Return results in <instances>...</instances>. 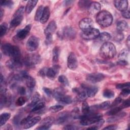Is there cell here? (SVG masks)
<instances>
[{"mask_svg":"<svg viewBox=\"0 0 130 130\" xmlns=\"http://www.w3.org/2000/svg\"><path fill=\"white\" fill-rule=\"evenodd\" d=\"M50 15V12L49 8L47 6L44 7L43 12L40 21L43 24L45 23L49 18Z\"/></svg>","mask_w":130,"mask_h":130,"instance_id":"obj_24","label":"cell"},{"mask_svg":"<svg viewBox=\"0 0 130 130\" xmlns=\"http://www.w3.org/2000/svg\"><path fill=\"white\" fill-rule=\"evenodd\" d=\"M104 122L105 121L103 119L100 118L96 122L94 123V125L87 128V129H92V130L98 129L103 125V124L104 123Z\"/></svg>","mask_w":130,"mask_h":130,"instance_id":"obj_34","label":"cell"},{"mask_svg":"<svg viewBox=\"0 0 130 130\" xmlns=\"http://www.w3.org/2000/svg\"><path fill=\"white\" fill-rule=\"evenodd\" d=\"M99 53L100 56L103 58L110 59L113 58L116 53V47L112 43L107 42L102 45Z\"/></svg>","mask_w":130,"mask_h":130,"instance_id":"obj_1","label":"cell"},{"mask_svg":"<svg viewBox=\"0 0 130 130\" xmlns=\"http://www.w3.org/2000/svg\"><path fill=\"white\" fill-rule=\"evenodd\" d=\"M82 86L85 89L87 96L90 98H92L95 95L98 91V87L95 86H86L82 85Z\"/></svg>","mask_w":130,"mask_h":130,"instance_id":"obj_21","label":"cell"},{"mask_svg":"<svg viewBox=\"0 0 130 130\" xmlns=\"http://www.w3.org/2000/svg\"><path fill=\"white\" fill-rule=\"evenodd\" d=\"M54 121L53 117L49 116L44 118L40 123L38 127L36 128L37 129H48L51 127Z\"/></svg>","mask_w":130,"mask_h":130,"instance_id":"obj_8","label":"cell"},{"mask_svg":"<svg viewBox=\"0 0 130 130\" xmlns=\"http://www.w3.org/2000/svg\"><path fill=\"white\" fill-rule=\"evenodd\" d=\"M38 1H28L25 7V12L27 14H29L36 6Z\"/></svg>","mask_w":130,"mask_h":130,"instance_id":"obj_27","label":"cell"},{"mask_svg":"<svg viewBox=\"0 0 130 130\" xmlns=\"http://www.w3.org/2000/svg\"><path fill=\"white\" fill-rule=\"evenodd\" d=\"M43 91L45 92V93L48 95V96H51L53 95V90H51V89L49 88H47V87H44L43 88Z\"/></svg>","mask_w":130,"mask_h":130,"instance_id":"obj_51","label":"cell"},{"mask_svg":"<svg viewBox=\"0 0 130 130\" xmlns=\"http://www.w3.org/2000/svg\"><path fill=\"white\" fill-rule=\"evenodd\" d=\"M115 8L121 12L126 10L128 7V2L126 0H117L114 2Z\"/></svg>","mask_w":130,"mask_h":130,"instance_id":"obj_19","label":"cell"},{"mask_svg":"<svg viewBox=\"0 0 130 130\" xmlns=\"http://www.w3.org/2000/svg\"><path fill=\"white\" fill-rule=\"evenodd\" d=\"M52 42V35H48L46 36V40H45V43L46 45H50Z\"/></svg>","mask_w":130,"mask_h":130,"instance_id":"obj_57","label":"cell"},{"mask_svg":"<svg viewBox=\"0 0 130 130\" xmlns=\"http://www.w3.org/2000/svg\"><path fill=\"white\" fill-rule=\"evenodd\" d=\"M60 53V49L58 46H55L52 50V60L54 62L58 61Z\"/></svg>","mask_w":130,"mask_h":130,"instance_id":"obj_30","label":"cell"},{"mask_svg":"<svg viewBox=\"0 0 130 130\" xmlns=\"http://www.w3.org/2000/svg\"><path fill=\"white\" fill-rule=\"evenodd\" d=\"M45 107V103L43 102L38 103L35 106H34L31 110V112H40V111L43 110Z\"/></svg>","mask_w":130,"mask_h":130,"instance_id":"obj_32","label":"cell"},{"mask_svg":"<svg viewBox=\"0 0 130 130\" xmlns=\"http://www.w3.org/2000/svg\"><path fill=\"white\" fill-rule=\"evenodd\" d=\"M117 126L116 125H108L107 127H105L103 128V129H107V130H114L117 129Z\"/></svg>","mask_w":130,"mask_h":130,"instance_id":"obj_60","label":"cell"},{"mask_svg":"<svg viewBox=\"0 0 130 130\" xmlns=\"http://www.w3.org/2000/svg\"><path fill=\"white\" fill-rule=\"evenodd\" d=\"M53 96L56 101L67 104H71L72 102L71 96L66 94L63 89L61 88H58L53 90Z\"/></svg>","mask_w":130,"mask_h":130,"instance_id":"obj_3","label":"cell"},{"mask_svg":"<svg viewBox=\"0 0 130 130\" xmlns=\"http://www.w3.org/2000/svg\"><path fill=\"white\" fill-rule=\"evenodd\" d=\"M64 2V4L66 6H68V5H70L72 3H73V1H66Z\"/></svg>","mask_w":130,"mask_h":130,"instance_id":"obj_63","label":"cell"},{"mask_svg":"<svg viewBox=\"0 0 130 130\" xmlns=\"http://www.w3.org/2000/svg\"><path fill=\"white\" fill-rule=\"evenodd\" d=\"M128 50L127 49H123L121 50L118 56V59L119 60H125L127 57L128 54Z\"/></svg>","mask_w":130,"mask_h":130,"instance_id":"obj_36","label":"cell"},{"mask_svg":"<svg viewBox=\"0 0 130 130\" xmlns=\"http://www.w3.org/2000/svg\"><path fill=\"white\" fill-rule=\"evenodd\" d=\"M79 128L76 126L72 125H67L66 126H64L63 128V129H67V130H75Z\"/></svg>","mask_w":130,"mask_h":130,"instance_id":"obj_56","label":"cell"},{"mask_svg":"<svg viewBox=\"0 0 130 130\" xmlns=\"http://www.w3.org/2000/svg\"><path fill=\"white\" fill-rule=\"evenodd\" d=\"M11 103V95L4 87H1V108L9 106Z\"/></svg>","mask_w":130,"mask_h":130,"instance_id":"obj_5","label":"cell"},{"mask_svg":"<svg viewBox=\"0 0 130 130\" xmlns=\"http://www.w3.org/2000/svg\"><path fill=\"white\" fill-rule=\"evenodd\" d=\"M27 101V99L24 96H20L16 102V105L17 106H21L23 105Z\"/></svg>","mask_w":130,"mask_h":130,"instance_id":"obj_42","label":"cell"},{"mask_svg":"<svg viewBox=\"0 0 130 130\" xmlns=\"http://www.w3.org/2000/svg\"><path fill=\"white\" fill-rule=\"evenodd\" d=\"M93 25V20L90 18H84L81 19L79 23V26L82 31L92 28Z\"/></svg>","mask_w":130,"mask_h":130,"instance_id":"obj_10","label":"cell"},{"mask_svg":"<svg viewBox=\"0 0 130 130\" xmlns=\"http://www.w3.org/2000/svg\"><path fill=\"white\" fill-rule=\"evenodd\" d=\"M117 64L121 66H126L128 64V62L126 60H119L117 62Z\"/></svg>","mask_w":130,"mask_h":130,"instance_id":"obj_61","label":"cell"},{"mask_svg":"<svg viewBox=\"0 0 130 130\" xmlns=\"http://www.w3.org/2000/svg\"><path fill=\"white\" fill-rule=\"evenodd\" d=\"M30 118H31V116H29H29H27L26 117L23 118V119L20 121V124H21V125L23 124V125H24L28 121V120H29Z\"/></svg>","mask_w":130,"mask_h":130,"instance_id":"obj_59","label":"cell"},{"mask_svg":"<svg viewBox=\"0 0 130 130\" xmlns=\"http://www.w3.org/2000/svg\"><path fill=\"white\" fill-rule=\"evenodd\" d=\"M67 66L70 69L72 70H74L77 68L78 60L74 52H71L69 54L67 60Z\"/></svg>","mask_w":130,"mask_h":130,"instance_id":"obj_12","label":"cell"},{"mask_svg":"<svg viewBox=\"0 0 130 130\" xmlns=\"http://www.w3.org/2000/svg\"><path fill=\"white\" fill-rule=\"evenodd\" d=\"M56 28L57 26L55 21L54 20H52L49 23V24L45 29L44 34L46 36L48 35H52V34H53V33L55 31Z\"/></svg>","mask_w":130,"mask_h":130,"instance_id":"obj_18","label":"cell"},{"mask_svg":"<svg viewBox=\"0 0 130 130\" xmlns=\"http://www.w3.org/2000/svg\"><path fill=\"white\" fill-rule=\"evenodd\" d=\"M58 81L60 83L63 84L64 85L68 86L69 84V81H68V80L67 78L64 75L59 76V77H58Z\"/></svg>","mask_w":130,"mask_h":130,"instance_id":"obj_45","label":"cell"},{"mask_svg":"<svg viewBox=\"0 0 130 130\" xmlns=\"http://www.w3.org/2000/svg\"><path fill=\"white\" fill-rule=\"evenodd\" d=\"M111 35L107 32H103L100 34L98 38H99V40L102 42H107L111 39Z\"/></svg>","mask_w":130,"mask_h":130,"instance_id":"obj_28","label":"cell"},{"mask_svg":"<svg viewBox=\"0 0 130 130\" xmlns=\"http://www.w3.org/2000/svg\"><path fill=\"white\" fill-rule=\"evenodd\" d=\"M101 8V4L96 2H91L88 10L91 14H98L100 12Z\"/></svg>","mask_w":130,"mask_h":130,"instance_id":"obj_20","label":"cell"},{"mask_svg":"<svg viewBox=\"0 0 130 130\" xmlns=\"http://www.w3.org/2000/svg\"><path fill=\"white\" fill-rule=\"evenodd\" d=\"M59 70V67L58 65H54L53 67L47 69L46 72L47 77L51 80L54 79L58 74Z\"/></svg>","mask_w":130,"mask_h":130,"instance_id":"obj_17","label":"cell"},{"mask_svg":"<svg viewBox=\"0 0 130 130\" xmlns=\"http://www.w3.org/2000/svg\"><path fill=\"white\" fill-rule=\"evenodd\" d=\"M13 47L14 46L10 43H5L2 45L1 50L5 55L10 57L13 51Z\"/></svg>","mask_w":130,"mask_h":130,"instance_id":"obj_22","label":"cell"},{"mask_svg":"<svg viewBox=\"0 0 130 130\" xmlns=\"http://www.w3.org/2000/svg\"><path fill=\"white\" fill-rule=\"evenodd\" d=\"M44 7L43 6H40L38 7V8L37 9V11H36V13L35 16V20L36 21H40L41 18L42 17L43 12V10H44Z\"/></svg>","mask_w":130,"mask_h":130,"instance_id":"obj_35","label":"cell"},{"mask_svg":"<svg viewBox=\"0 0 130 130\" xmlns=\"http://www.w3.org/2000/svg\"><path fill=\"white\" fill-rule=\"evenodd\" d=\"M121 106L123 109L128 107L129 106V99H128L126 100L125 101L122 102Z\"/></svg>","mask_w":130,"mask_h":130,"instance_id":"obj_58","label":"cell"},{"mask_svg":"<svg viewBox=\"0 0 130 130\" xmlns=\"http://www.w3.org/2000/svg\"><path fill=\"white\" fill-rule=\"evenodd\" d=\"M3 15H4V11L2 9H1V10H0V19L1 20L2 19Z\"/></svg>","mask_w":130,"mask_h":130,"instance_id":"obj_62","label":"cell"},{"mask_svg":"<svg viewBox=\"0 0 130 130\" xmlns=\"http://www.w3.org/2000/svg\"><path fill=\"white\" fill-rule=\"evenodd\" d=\"M31 25L30 24H28L24 28L21 29L17 32L16 35L15 36V38L19 40L24 39L28 35L31 29Z\"/></svg>","mask_w":130,"mask_h":130,"instance_id":"obj_15","label":"cell"},{"mask_svg":"<svg viewBox=\"0 0 130 130\" xmlns=\"http://www.w3.org/2000/svg\"><path fill=\"white\" fill-rule=\"evenodd\" d=\"M110 105V102L109 101H105L97 106H94V107L96 109H101V110H106L109 108Z\"/></svg>","mask_w":130,"mask_h":130,"instance_id":"obj_38","label":"cell"},{"mask_svg":"<svg viewBox=\"0 0 130 130\" xmlns=\"http://www.w3.org/2000/svg\"><path fill=\"white\" fill-rule=\"evenodd\" d=\"M96 20L101 26L107 27L111 25L113 21V17L109 11L103 10L97 14Z\"/></svg>","mask_w":130,"mask_h":130,"instance_id":"obj_2","label":"cell"},{"mask_svg":"<svg viewBox=\"0 0 130 130\" xmlns=\"http://www.w3.org/2000/svg\"><path fill=\"white\" fill-rule=\"evenodd\" d=\"M90 109L88 103L85 101H83L82 104V112L83 115H86L90 112Z\"/></svg>","mask_w":130,"mask_h":130,"instance_id":"obj_39","label":"cell"},{"mask_svg":"<svg viewBox=\"0 0 130 130\" xmlns=\"http://www.w3.org/2000/svg\"><path fill=\"white\" fill-rule=\"evenodd\" d=\"M116 27L117 31L122 32L123 31L127 29L128 24L125 20H119L117 23Z\"/></svg>","mask_w":130,"mask_h":130,"instance_id":"obj_26","label":"cell"},{"mask_svg":"<svg viewBox=\"0 0 130 130\" xmlns=\"http://www.w3.org/2000/svg\"><path fill=\"white\" fill-rule=\"evenodd\" d=\"M91 1H87V0H81L79 1L78 3V5L79 7L81 9L85 10L88 9L90 4L91 3Z\"/></svg>","mask_w":130,"mask_h":130,"instance_id":"obj_33","label":"cell"},{"mask_svg":"<svg viewBox=\"0 0 130 130\" xmlns=\"http://www.w3.org/2000/svg\"><path fill=\"white\" fill-rule=\"evenodd\" d=\"M123 108H122V107H121V105L119 106L114 107H113L112 109H111L110 110L108 111L106 114L108 115H114L117 114L118 113H119V112Z\"/></svg>","mask_w":130,"mask_h":130,"instance_id":"obj_37","label":"cell"},{"mask_svg":"<svg viewBox=\"0 0 130 130\" xmlns=\"http://www.w3.org/2000/svg\"><path fill=\"white\" fill-rule=\"evenodd\" d=\"M105 78V76L102 73H94L88 75L86 78V80L91 83H96L102 81Z\"/></svg>","mask_w":130,"mask_h":130,"instance_id":"obj_9","label":"cell"},{"mask_svg":"<svg viewBox=\"0 0 130 130\" xmlns=\"http://www.w3.org/2000/svg\"><path fill=\"white\" fill-rule=\"evenodd\" d=\"M25 8H24L23 6H21L20 8H19V9L14 13L13 17L17 16H22L24 12V10L25 9Z\"/></svg>","mask_w":130,"mask_h":130,"instance_id":"obj_47","label":"cell"},{"mask_svg":"<svg viewBox=\"0 0 130 130\" xmlns=\"http://www.w3.org/2000/svg\"><path fill=\"white\" fill-rule=\"evenodd\" d=\"M100 31L95 28H91L85 31H83L81 34V37L86 40H90L96 39L99 36Z\"/></svg>","mask_w":130,"mask_h":130,"instance_id":"obj_6","label":"cell"},{"mask_svg":"<svg viewBox=\"0 0 130 130\" xmlns=\"http://www.w3.org/2000/svg\"><path fill=\"white\" fill-rule=\"evenodd\" d=\"M17 90H18V92L20 94V95H24L26 94V89L23 86H20V87H19L17 89Z\"/></svg>","mask_w":130,"mask_h":130,"instance_id":"obj_54","label":"cell"},{"mask_svg":"<svg viewBox=\"0 0 130 130\" xmlns=\"http://www.w3.org/2000/svg\"><path fill=\"white\" fill-rule=\"evenodd\" d=\"M114 92L109 89H105L103 92V96L105 98L111 99L114 96Z\"/></svg>","mask_w":130,"mask_h":130,"instance_id":"obj_40","label":"cell"},{"mask_svg":"<svg viewBox=\"0 0 130 130\" xmlns=\"http://www.w3.org/2000/svg\"><path fill=\"white\" fill-rule=\"evenodd\" d=\"M8 29V25L5 22L3 23L1 25V30H0V36L1 37H2L3 36H4L7 32Z\"/></svg>","mask_w":130,"mask_h":130,"instance_id":"obj_41","label":"cell"},{"mask_svg":"<svg viewBox=\"0 0 130 130\" xmlns=\"http://www.w3.org/2000/svg\"><path fill=\"white\" fill-rule=\"evenodd\" d=\"M121 12V15L122 16L126 18V19H129L130 18V14H129V11L127 9L124 11H123Z\"/></svg>","mask_w":130,"mask_h":130,"instance_id":"obj_52","label":"cell"},{"mask_svg":"<svg viewBox=\"0 0 130 130\" xmlns=\"http://www.w3.org/2000/svg\"><path fill=\"white\" fill-rule=\"evenodd\" d=\"M121 91L120 93V95L122 96H127L130 93V89L129 87L121 89Z\"/></svg>","mask_w":130,"mask_h":130,"instance_id":"obj_50","label":"cell"},{"mask_svg":"<svg viewBox=\"0 0 130 130\" xmlns=\"http://www.w3.org/2000/svg\"><path fill=\"white\" fill-rule=\"evenodd\" d=\"M23 80H24L26 86L30 89L33 88L36 85V81L34 78L29 76L25 71L22 72Z\"/></svg>","mask_w":130,"mask_h":130,"instance_id":"obj_16","label":"cell"},{"mask_svg":"<svg viewBox=\"0 0 130 130\" xmlns=\"http://www.w3.org/2000/svg\"><path fill=\"white\" fill-rule=\"evenodd\" d=\"M14 4V3L12 1H2L1 2V6H6L8 8H11Z\"/></svg>","mask_w":130,"mask_h":130,"instance_id":"obj_46","label":"cell"},{"mask_svg":"<svg viewBox=\"0 0 130 130\" xmlns=\"http://www.w3.org/2000/svg\"><path fill=\"white\" fill-rule=\"evenodd\" d=\"M63 109V107L61 105H54L50 107L49 110L51 112L56 113L58 111H61Z\"/></svg>","mask_w":130,"mask_h":130,"instance_id":"obj_43","label":"cell"},{"mask_svg":"<svg viewBox=\"0 0 130 130\" xmlns=\"http://www.w3.org/2000/svg\"><path fill=\"white\" fill-rule=\"evenodd\" d=\"M47 70V69H46V68H44L41 69L39 71V75L41 77H43V78L45 77V75H46Z\"/></svg>","mask_w":130,"mask_h":130,"instance_id":"obj_55","label":"cell"},{"mask_svg":"<svg viewBox=\"0 0 130 130\" xmlns=\"http://www.w3.org/2000/svg\"><path fill=\"white\" fill-rule=\"evenodd\" d=\"M11 114L9 113H4L0 116V126H2L10 118Z\"/></svg>","mask_w":130,"mask_h":130,"instance_id":"obj_31","label":"cell"},{"mask_svg":"<svg viewBox=\"0 0 130 130\" xmlns=\"http://www.w3.org/2000/svg\"><path fill=\"white\" fill-rule=\"evenodd\" d=\"M72 117L71 113L68 112H63L59 114L55 120V123L60 124L67 122Z\"/></svg>","mask_w":130,"mask_h":130,"instance_id":"obj_13","label":"cell"},{"mask_svg":"<svg viewBox=\"0 0 130 130\" xmlns=\"http://www.w3.org/2000/svg\"><path fill=\"white\" fill-rule=\"evenodd\" d=\"M39 45V39L35 36H31L26 42V48L28 51L33 52L37 49Z\"/></svg>","mask_w":130,"mask_h":130,"instance_id":"obj_7","label":"cell"},{"mask_svg":"<svg viewBox=\"0 0 130 130\" xmlns=\"http://www.w3.org/2000/svg\"><path fill=\"white\" fill-rule=\"evenodd\" d=\"M40 100V95L39 93H36L31 98L30 103L28 105V106L29 107H33L36 104H37Z\"/></svg>","mask_w":130,"mask_h":130,"instance_id":"obj_29","label":"cell"},{"mask_svg":"<svg viewBox=\"0 0 130 130\" xmlns=\"http://www.w3.org/2000/svg\"><path fill=\"white\" fill-rule=\"evenodd\" d=\"M122 100L120 97H118L116 99H115V100H114V101L113 102V103L110 105L109 107H116L117 106H118V105H119L121 103H122Z\"/></svg>","mask_w":130,"mask_h":130,"instance_id":"obj_48","label":"cell"},{"mask_svg":"<svg viewBox=\"0 0 130 130\" xmlns=\"http://www.w3.org/2000/svg\"><path fill=\"white\" fill-rule=\"evenodd\" d=\"M129 85H130V83L129 82H126V83H120V84H118L116 85V88L117 89H122L125 88H127V87H129Z\"/></svg>","mask_w":130,"mask_h":130,"instance_id":"obj_49","label":"cell"},{"mask_svg":"<svg viewBox=\"0 0 130 130\" xmlns=\"http://www.w3.org/2000/svg\"><path fill=\"white\" fill-rule=\"evenodd\" d=\"M62 36L68 40H73L75 38L76 31L74 28L71 26H66L62 30Z\"/></svg>","mask_w":130,"mask_h":130,"instance_id":"obj_14","label":"cell"},{"mask_svg":"<svg viewBox=\"0 0 130 130\" xmlns=\"http://www.w3.org/2000/svg\"><path fill=\"white\" fill-rule=\"evenodd\" d=\"M41 61V56L38 54H30L27 55L23 61L24 63L28 67H33Z\"/></svg>","mask_w":130,"mask_h":130,"instance_id":"obj_4","label":"cell"},{"mask_svg":"<svg viewBox=\"0 0 130 130\" xmlns=\"http://www.w3.org/2000/svg\"><path fill=\"white\" fill-rule=\"evenodd\" d=\"M23 18V16H14L13 18L11 20L10 22V27L14 28L17 26H18L22 22Z\"/></svg>","mask_w":130,"mask_h":130,"instance_id":"obj_25","label":"cell"},{"mask_svg":"<svg viewBox=\"0 0 130 130\" xmlns=\"http://www.w3.org/2000/svg\"><path fill=\"white\" fill-rule=\"evenodd\" d=\"M115 39L117 41H120L123 39V35L122 32L117 31V34L115 36Z\"/></svg>","mask_w":130,"mask_h":130,"instance_id":"obj_53","label":"cell"},{"mask_svg":"<svg viewBox=\"0 0 130 130\" xmlns=\"http://www.w3.org/2000/svg\"><path fill=\"white\" fill-rule=\"evenodd\" d=\"M129 41H130V40H129V36H128L127 39H126V44H127V46H128V48H129Z\"/></svg>","mask_w":130,"mask_h":130,"instance_id":"obj_64","label":"cell"},{"mask_svg":"<svg viewBox=\"0 0 130 130\" xmlns=\"http://www.w3.org/2000/svg\"><path fill=\"white\" fill-rule=\"evenodd\" d=\"M6 66L10 70H15L21 68L22 66V61L21 59H12L8 60L6 62Z\"/></svg>","mask_w":130,"mask_h":130,"instance_id":"obj_11","label":"cell"},{"mask_svg":"<svg viewBox=\"0 0 130 130\" xmlns=\"http://www.w3.org/2000/svg\"><path fill=\"white\" fill-rule=\"evenodd\" d=\"M40 120H41V117H40V116H36L33 118H31L24 125V129L29 128L32 127L34 125H35L37 123H38Z\"/></svg>","mask_w":130,"mask_h":130,"instance_id":"obj_23","label":"cell"},{"mask_svg":"<svg viewBox=\"0 0 130 130\" xmlns=\"http://www.w3.org/2000/svg\"><path fill=\"white\" fill-rule=\"evenodd\" d=\"M125 115H126V113H125L124 112H122V113H118L117 114L114 115H115L114 117H112L110 119H109L108 120V121H109V122H113V121H114L115 120H117L118 119L124 117Z\"/></svg>","mask_w":130,"mask_h":130,"instance_id":"obj_44","label":"cell"}]
</instances>
